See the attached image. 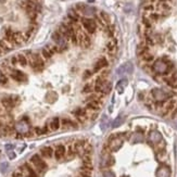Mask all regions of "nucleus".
I'll use <instances>...</instances> for the list:
<instances>
[{
	"instance_id": "nucleus-1",
	"label": "nucleus",
	"mask_w": 177,
	"mask_h": 177,
	"mask_svg": "<svg viewBox=\"0 0 177 177\" xmlns=\"http://www.w3.org/2000/svg\"><path fill=\"white\" fill-rule=\"evenodd\" d=\"M138 56L157 82L177 90V0H144Z\"/></svg>"
},
{
	"instance_id": "nucleus-2",
	"label": "nucleus",
	"mask_w": 177,
	"mask_h": 177,
	"mask_svg": "<svg viewBox=\"0 0 177 177\" xmlns=\"http://www.w3.org/2000/svg\"><path fill=\"white\" fill-rule=\"evenodd\" d=\"M125 141H126V139H125L124 133L112 135L111 137L109 138L108 142L105 144L104 150L109 151V152H116V151H118L123 147Z\"/></svg>"
},
{
	"instance_id": "nucleus-3",
	"label": "nucleus",
	"mask_w": 177,
	"mask_h": 177,
	"mask_svg": "<svg viewBox=\"0 0 177 177\" xmlns=\"http://www.w3.org/2000/svg\"><path fill=\"white\" fill-rule=\"evenodd\" d=\"M28 63H30V67L33 69V71H35V72H41L45 69V61L39 54H36V53L30 54Z\"/></svg>"
},
{
	"instance_id": "nucleus-4",
	"label": "nucleus",
	"mask_w": 177,
	"mask_h": 177,
	"mask_svg": "<svg viewBox=\"0 0 177 177\" xmlns=\"http://www.w3.org/2000/svg\"><path fill=\"white\" fill-rule=\"evenodd\" d=\"M81 23H82L84 30L87 32V34H95L99 27L96 20H92L89 17H81Z\"/></svg>"
},
{
	"instance_id": "nucleus-5",
	"label": "nucleus",
	"mask_w": 177,
	"mask_h": 177,
	"mask_svg": "<svg viewBox=\"0 0 177 177\" xmlns=\"http://www.w3.org/2000/svg\"><path fill=\"white\" fill-rule=\"evenodd\" d=\"M30 163L33 164L38 173H44L47 170V163L44 161L43 157L40 154H34L30 157Z\"/></svg>"
},
{
	"instance_id": "nucleus-6",
	"label": "nucleus",
	"mask_w": 177,
	"mask_h": 177,
	"mask_svg": "<svg viewBox=\"0 0 177 177\" xmlns=\"http://www.w3.org/2000/svg\"><path fill=\"white\" fill-rule=\"evenodd\" d=\"M19 102V97L17 96H6L1 99V104L6 110H11L17 107Z\"/></svg>"
},
{
	"instance_id": "nucleus-7",
	"label": "nucleus",
	"mask_w": 177,
	"mask_h": 177,
	"mask_svg": "<svg viewBox=\"0 0 177 177\" xmlns=\"http://www.w3.org/2000/svg\"><path fill=\"white\" fill-rule=\"evenodd\" d=\"M109 67V60L104 57H102V58H99L96 63L94 64V67H92V73L94 74H98L102 71V70L104 69H108Z\"/></svg>"
},
{
	"instance_id": "nucleus-8",
	"label": "nucleus",
	"mask_w": 177,
	"mask_h": 177,
	"mask_svg": "<svg viewBox=\"0 0 177 177\" xmlns=\"http://www.w3.org/2000/svg\"><path fill=\"white\" fill-rule=\"evenodd\" d=\"M10 76H11V78L14 79L15 82H19V83L25 82V81L27 79L26 75H25L22 71L17 70V69H10Z\"/></svg>"
},
{
	"instance_id": "nucleus-9",
	"label": "nucleus",
	"mask_w": 177,
	"mask_h": 177,
	"mask_svg": "<svg viewBox=\"0 0 177 177\" xmlns=\"http://www.w3.org/2000/svg\"><path fill=\"white\" fill-rule=\"evenodd\" d=\"M61 126L65 129H70V128H77L78 127V122L76 120L70 118H61Z\"/></svg>"
},
{
	"instance_id": "nucleus-10",
	"label": "nucleus",
	"mask_w": 177,
	"mask_h": 177,
	"mask_svg": "<svg viewBox=\"0 0 177 177\" xmlns=\"http://www.w3.org/2000/svg\"><path fill=\"white\" fill-rule=\"evenodd\" d=\"M66 154V147L64 144H58L54 149V157H56V160L58 161H61L63 157H65Z\"/></svg>"
},
{
	"instance_id": "nucleus-11",
	"label": "nucleus",
	"mask_w": 177,
	"mask_h": 177,
	"mask_svg": "<svg viewBox=\"0 0 177 177\" xmlns=\"http://www.w3.org/2000/svg\"><path fill=\"white\" fill-rule=\"evenodd\" d=\"M53 154H54V150L52 149V147H49V146H47V147H44L40 149V155L45 159H50V157H53Z\"/></svg>"
},
{
	"instance_id": "nucleus-12",
	"label": "nucleus",
	"mask_w": 177,
	"mask_h": 177,
	"mask_svg": "<svg viewBox=\"0 0 177 177\" xmlns=\"http://www.w3.org/2000/svg\"><path fill=\"white\" fill-rule=\"evenodd\" d=\"M67 20H70L72 23L76 24L78 23V21H81V17H79V13L77 10H70L69 13H67Z\"/></svg>"
},
{
	"instance_id": "nucleus-13",
	"label": "nucleus",
	"mask_w": 177,
	"mask_h": 177,
	"mask_svg": "<svg viewBox=\"0 0 177 177\" xmlns=\"http://www.w3.org/2000/svg\"><path fill=\"white\" fill-rule=\"evenodd\" d=\"M60 126H61V118H53L50 120L49 124H48V127H49L50 131H58L60 128Z\"/></svg>"
},
{
	"instance_id": "nucleus-14",
	"label": "nucleus",
	"mask_w": 177,
	"mask_h": 177,
	"mask_svg": "<svg viewBox=\"0 0 177 177\" xmlns=\"http://www.w3.org/2000/svg\"><path fill=\"white\" fill-rule=\"evenodd\" d=\"M14 45H12L11 43H9L8 40H6L4 38V39L0 40V48H1V50L4 51V52H8V51H10L11 49H13Z\"/></svg>"
},
{
	"instance_id": "nucleus-15",
	"label": "nucleus",
	"mask_w": 177,
	"mask_h": 177,
	"mask_svg": "<svg viewBox=\"0 0 177 177\" xmlns=\"http://www.w3.org/2000/svg\"><path fill=\"white\" fill-rule=\"evenodd\" d=\"M82 92L85 95H89L94 92V84L92 83H86L82 87Z\"/></svg>"
},
{
	"instance_id": "nucleus-16",
	"label": "nucleus",
	"mask_w": 177,
	"mask_h": 177,
	"mask_svg": "<svg viewBox=\"0 0 177 177\" xmlns=\"http://www.w3.org/2000/svg\"><path fill=\"white\" fill-rule=\"evenodd\" d=\"M49 127H48V125L46 126H44V127H35L34 128V133L36 136H41V135H45L47 133H49Z\"/></svg>"
},
{
	"instance_id": "nucleus-17",
	"label": "nucleus",
	"mask_w": 177,
	"mask_h": 177,
	"mask_svg": "<svg viewBox=\"0 0 177 177\" xmlns=\"http://www.w3.org/2000/svg\"><path fill=\"white\" fill-rule=\"evenodd\" d=\"M76 155V151L74 150V147H73V144H70L69 147L66 148V154L65 157L69 159V160H71V159H73V157Z\"/></svg>"
},
{
	"instance_id": "nucleus-18",
	"label": "nucleus",
	"mask_w": 177,
	"mask_h": 177,
	"mask_svg": "<svg viewBox=\"0 0 177 177\" xmlns=\"http://www.w3.org/2000/svg\"><path fill=\"white\" fill-rule=\"evenodd\" d=\"M111 89H112V85L110 82H105L103 87H102V96L105 97V96H108L110 92H111Z\"/></svg>"
},
{
	"instance_id": "nucleus-19",
	"label": "nucleus",
	"mask_w": 177,
	"mask_h": 177,
	"mask_svg": "<svg viewBox=\"0 0 177 177\" xmlns=\"http://www.w3.org/2000/svg\"><path fill=\"white\" fill-rule=\"evenodd\" d=\"M99 17H100V19L102 20V22L105 24V25H109V24H111V20H110V15H109L107 12H100V13L98 14Z\"/></svg>"
},
{
	"instance_id": "nucleus-20",
	"label": "nucleus",
	"mask_w": 177,
	"mask_h": 177,
	"mask_svg": "<svg viewBox=\"0 0 177 177\" xmlns=\"http://www.w3.org/2000/svg\"><path fill=\"white\" fill-rule=\"evenodd\" d=\"M17 61L21 66H26L28 64V59L24 54H17Z\"/></svg>"
},
{
	"instance_id": "nucleus-21",
	"label": "nucleus",
	"mask_w": 177,
	"mask_h": 177,
	"mask_svg": "<svg viewBox=\"0 0 177 177\" xmlns=\"http://www.w3.org/2000/svg\"><path fill=\"white\" fill-rule=\"evenodd\" d=\"M41 56H43V58L45 60H50L51 58H52L53 54L51 53V51H50L48 48H46V47H45V48L41 50Z\"/></svg>"
},
{
	"instance_id": "nucleus-22",
	"label": "nucleus",
	"mask_w": 177,
	"mask_h": 177,
	"mask_svg": "<svg viewBox=\"0 0 177 177\" xmlns=\"http://www.w3.org/2000/svg\"><path fill=\"white\" fill-rule=\"evenodd\" d=\"M92 75H94V73H92L91 70H86L85 72H84V76H83V78L88 79V78H90Z\"/></svg>"
},
{
	"instance_id": "nucleus-23",
	"label": "nucleus",
	"mask_w": 177,
	"mask_h": 177,
	"mask_svg": "<svg viewBox=\"0 0 177 177\" xmlns=\"http://www.w3.org/2000/svg\"><path fill=\"white\" fill-rule=\"evenodd\" d=\"M103 177H116L115 176V174L112 172V170H104L103 172Z\"/></svg>"
},
{
	"instance_id": "nucleus-24",
	"label": "nucleus",
	"mask_w": 177,
	"mask_h": 177,
	"mask_svg": "<svg viewBox=\"0 0 177 177\" xmlns=\"http://www.w3.org/2000/svg\"><path fill=\"white\" fill-rule=\"evenodd\" d=\"M124 82L125 81H121V82L118 83V87H116V89H118V91L121 94V92H123V89H124Z\"/></svg>"
},
{
	"instance_id": "nucleus-25",
	"label": "nucleus",
	"mask_w": 177,
	"mask_h": 177,
	"mask_svg": "<svg viewBox=\"0 0 177 177\" xmlns=\"http://www.w3.org/2000/svg\"><path fill=\"white\" fill-rule=\"evenodd\" d=\"M8 84V77H7V75H2L1 76V78H0V85H7Z\"/></svg>"
},
{
	"instance_id": "nucleus-26",
	"label": "nucleus",
	"mask_w": 177,
	"mask_h": 177,
	"mask_svg": "<svg viewBox=\"0 0 177 177\" xmlns=\"http://www.w3.org/2000/svg\"><path fill=\"white\" fill-rule=\"evenodd\" d=\"M17 64H19V61H17V56L12 57V58H11V65L15 66V65H17Z\"/></svg>"
},
{
	"instance_id": "nucleus-27",
	"label": "nucleus",
	"mask_w": 177,
	"mask_h": 177,
	"mask_svg": "<svg viewBox=\"0 0 177 177\" xmlns=\"http://www.w3.org/2000/svg\"><path fill=\"white\" fill-rule=\"evenodd\" d=\"M24 176V174L21 172L20 170H15L13 174H12V177H23Z\"/></svg>"
},
{
	"instance_id": "nucleus-28",
	"label": "nucleus",
	"mask_w": 177,
	"mask_h": 177,
	"mask_svg": "<svg viewBox=\"0 0 177 177\" xmlns=\"http://www.w3.org/2000/svg\"><path fill=\"white\" fill-rule=\"evenodd\" d=\"M48 99H49V101H50V102L56 101L57 95H56V94H53V92H51V94H49V96H48Z\"/></svg>"
},
{
	"instance_id": "nucleus-29",
	"label": "nucleus",
	"mask_w": 177,
	"mask_h": 177,
	"mask_svg": "<svg viewBox=\"0 0 177 177\" xmlns=\"http://www.w3.org/2000/svg\"><path fill=\"white\" fill-rule=\"evenodd\" d=\"M26 177H38V175H37V173H36V170H34L33 172H30L28 175H27Z\"/></svg>"
},
{
	"instance_id": "nucleus-30",
	"label": "nucleus",
	"mask_w": 177,
	"mask_h": 177,
	"mask_svg": "<svg viewBox=\"0 0 177 177\" xmlns=\"http://www.w3.org/2000/svg\"><path fill=\"white\" fill-rule=\"evenodd\" d=\"M0 4H6V0H0Z\"/></svg>"
},
{
	"instance_id": "nucleus-31",
	"label": "nucleus",
	"mask_w": 177,
	"mask_h": 177,
	"mask_svg": "<svg viewBox=\"0 0 177 177\" xmlns=\"http://www.w3.org/2000/svg\"><path fill=\"white\" fill-rule=\"evenodd\" d=\"M2 75H4V73H2V72H1V71H0V78H1V76H2Z\"/></svg>"
}]
</instances>
